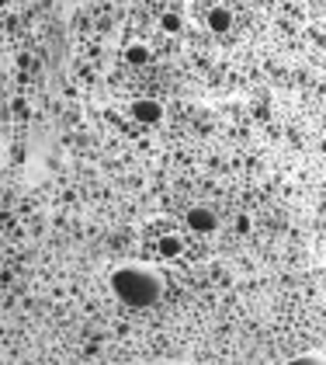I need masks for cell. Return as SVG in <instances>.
Wrapping results in <instances>:
<instances>
[{"instance_id":"obj_2","label":"cell","mask_w":326,"mask_h":365,"mask_svg":"<svg viewBox=\"0 0 326 365\" xmlns=\"http://www.w3.org/2000/svg\"><path fill=\"white\" fill-rule=\"evenodd\" d=\"M191 226H194V230H212V226H216V216L198 209V212H191Z\"/></svg>"},{"instance_id":"obj_3","label":"cell","mask_w":326,"mask_h":365,"mask_svg":"<svg viewBox=\"0 0 326 365\" xmlns=\"http://www.w3.org/2000/svg\"><path fill=\"white\" fill-rule=\"evenodd\" d=\"M136 112H139V118H157V115H160V108H157V105H146V101H139Z\"/></svg>"},{"instance_id":"obj_1","label":"cell","mask_w":326,"mask_h":365,"mask_svg":"<svg viewBox=\"0 0 326 365\" xmlns=\"http://www.w3.org/2000/svg\"><path fill=\"white\" fill-rule=\"evenodd\" d=\"M111 292L132 309H146L153 307L163 296V275L153 264H142V261H125L111 272Z\"/></svg>"}]
</instances>
